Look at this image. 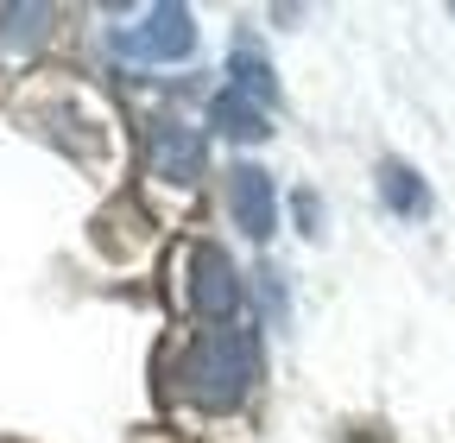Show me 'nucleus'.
Segmentation results:
<instances>
[{"mask_svg":"<svg viewBox=\"0 0 455 443\" xmlns=\"http://www.w3.org/2000/svg\"><path fill=\"white\" fill-rule=\"evenodd\" d=\"M178 386L184 399L203 412H235L247 406V393L259 386V336L253 329H203L190 336L184 361H178Z\"/></svg>","mask_w":455,"mask_h":443,"instance_id":"f257e3e1","label":"nucleus"},{"mask_svg":"<svg viewBox=\"0 0 455 443\" xmlns=\"http://www.w3.org/2000/svg\"><path fill=\"white\" fill-rule=\"evenodd\" d=\"M114 51L121 58H146V64H184L196 51V13L178 7V0H158V7H146L140 26L114 32Z\"/></svg>","mask_w":455,"mask_h":443,"instance_id":"f03ea898","label":"nucleus"},{"mask_svg":"<svg viewBox=\"0 0 455 443\" xmlns=\"http://www.w3.org/2000/svg\"><path fill=\"white\" fill-rule=\"evenodd\" d=\"M241 304H247V286H241L235 260L221 247H196L190 254V310L209 323H228V317H241Z\"/></svg>","mask_w":455,"mask_h":443,"instance_id":"7ed1b4c3","label":"nucleus"},{"mask_svg":"<svg viewBox=\"0 0 455 443\" xmlns=\"http://www.w3.org/2000/svg\"><path fill=\"white\" fill-rule=\"evenodd\" d=\"M228 209H235V229L247 241H272V229H278V184H272V172L235 165V172H228Z\"/></svg>","mask_w":455,"mask_h":443,"instance_id":"20e7f679","label":"nucleus"},{"mask_svg":"<svg viewBox=\"0 0 455 443\" xmlns=\"http://www.w3.org/2000/svg\"><path fill=\"white\" fill-rule=\"evenodd\" d=\"M152 178L190 190V184L203 178V133L184 127V121H158V127H152Z\"/></svg>","mask_w":455,"mask_h":443,"instance_id":"39448f33","label":"nucleus"},{"mask_svg":"<svg viewBox=\"0 0 455 443\" xmlns=\"http://www.w3.org/2000/svg\"><path fill=\"white\" fill-rule=\"evenodd\" d=\"M228 89L235 95H247L253 108H278V77H272V64H266V51L253 44V38H235V51H228Z\"/></svg>","mask_w":455,"mask_h":443,"instance_id":"423d86ee","label":"nucleus"},{"mask_svg":"<svg viewBox=\"0 0 455 443\" xmlns=\"http://www.w3.org/2000/svg\"><path fill=\"white\" fill-rule=\"evenodd\" d=\"M209 127H215L221 140H241V146L272 140V115H266V108H253L247 95H235V89H221V95L209 101Z\"/></svg>","mask_w":455,"mask_h":443,"instance_id":"0eeeda50","label":"nucleus"},{"mask_svg":"<svg viewBox=\"0 0 455 443\" xmlns=\"http://www.w3.org/2000/svg\"><path fill=\"white\" fill-rule=\"evenodd\" d=\"M379 197H386V209H398V215H424V209H430L424 178L411 172V165H398V158L379 165Z\"/></svg>","mask_w":455,"mask_h":443,"instance_id":"6e6552de","label":"nucleus"},{"mask_svg":"<svg viewBox=\"0 0 455 443\" xmlns=\"http://www.w3.org/2000/svg\"><path fill=\"white\" fill-rule=\"evenodd\" d=\"M44 32H51V7H0V51L44 44Z\"/></svg>","mask_w":455,"mask_h":443,"instance_id":"1a4fd4ad","label":"nucleus"}]
</instances>
